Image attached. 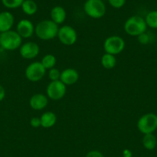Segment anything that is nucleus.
Returning a JSON list of instances; mask_svg holds the SVG:
<instances>
[{
  "label": "nucleus",
  "mask_w": 157,
  "mask_h": 157,
  "mask_svg": "<svg viewBox=\"0 0 157 157\" xmlns=\"http://www.w3.org/2000/svg\"><path fill=\"white\" fill-rule=\"evenodd\" d=\"M103 48L106 53L116 55L121 53L125 48V41L118 35H112L105 40Z\"/></svg>",
  "instance_id": "423d86ee"
},
{
  "label": "nucleus",
  "mask_w": 157,
  "mask_h": 157,
  "mask_svg": "<svg viewBox=\"0 0 157 157\" xmlns=\"http://www.w3.org/2000/svg\"><path fill=\"white\" fill-rule=\"evenodd\" d=\"M58 25L52 20H42L36 25L35 28V33L39 39L43 41L52 40L57 37L58 32Z\"/></svg>",
  "instance_id": "f257e3e1"
},
{
  "label": "nucleus",
  "mask_w": 157,
  "mask_h": 157,
  "mask_svg": "<svg viewBox=\"0 0 157 157\" xmlns=\"http://www.w3.org/2000/svg\"><path fill=\"white\" fill-rule=\"evenodd\" d=\"M16 32L22 38H29L32 37L35 32V27L29 20L22 19L17 24Z\"/></svg>",
  "instance_id": "9b49d317"
},
{
  "label": "nucleus",
  "mask_w": 157,
  "mask_h": 157,
  "mask_svg": "<svg viewBox=\"0 0 157 157\" xmlns=\"http://www.w3.org/2000/svg\"><path fill=\"white\" fill-rule=\"evenodd\" d=\"M101 64L104 68L112 69L116 64V58L115 55L104 54L101 58Z\"/></svg>",
  "instance_id": "a211bd4d"
},
{
  "label": "nucleus",
  "mask_w": 157,
  "mask_h": 157,
  "mask_svg": "<svg viewBox=\"0 0 157 157\" xmlns=\"http://www.w3.org/2000/svg\"><path fill=\"white\" fill-rule=\"evenodd\" d=\"M66 93V86L61 81H51L46 88L47 97L53 101H58L64 98Z\"/></svg>",
  "instance_id": "1a4fd4ad"
},
{
  "label": "nucleus",
  "mask_w": 157,
  "mask_h": 157,
  "mask_svg": "<svg viewBox=\"0 0 157 157\" xmlns=\"http://www.w3.org/2000/svg\"><path fill=\"white\" fill-rule=\"evenodd\" d=\"M14 16L9 12H0V32H3L10 31L14 25Z\"/></svg>",
  "instance_id": "4468645a"
},
{
  "label": "nucleus",
  "mask_w": 157,
  "mask_h": 157,
  "mask_svg": "<svg viewBox=\"0 0 157 157\" xmlns=\"http://www.w3.org/2000/svg\"><path fill=\"white\" fill-rule=\"evenodd\" d=\"M138 41L142 44H147L149 42V36L148 34L145 33L141 34L138 36Z\"/></svg>",
  "instance_id": "393cba45"
},
{
  "label": "nucleus",
  "mask_w": 157,
  "mask_h": 157,
  "mask_svg": "<svg viewBox=\"0 0 157 157\" xmlns=\"http://www.w3.org/2000/svg\"><path fill=\"white\" fill-rule=\"evenodd\" d=\"M146 22L147 26L152 29H157V11H151L146 15Z\"/></svg>",
  "instance_id": "412c9836"
},
{
  "label": "nucleus",
  "mask_w": 157,
  "mask_h": 157,
  "mask_svg": "<svg viewBox=\"0 0 157 157\" xmlns=\"http://www.w3.org/2000/svg\"><path fill=\"white\" fill-rule=\"evenodd\" d=\"M21 7L23 12L28 15H33L38 10V6L33 0H24Z\"/></svg>",
  "instance_id": "f3484780"
},
{
  "label": "nucleus",
  "mask_w": 157,
  "mask_h": 157,
  "mask_svg": "<svg viewBox=\"0 0 157 157\" xmlns=\"http://www.w3.org/2000/svg\"><path fill=\"white\" fill-rule=\"evenodd\" d=\"M143 147H144L146 150H153V149H155V147H156V137H155L152 133L145 134L143 138Z\"/></svg>",
  "instance_id": "6ab92c4d"
},
{
  "label": "nucleus",
  "mask_w": 157,
  "mask_h": 157,
  "mask_svg": "<svg viewBox=\"0 0 157 157\" xmlns=\"http://www.w3.org/2000/svg\"><path fill=\"white\" fill-rule=\"evenodd\" d=\"M22 38L16 31L10 30L0 35V47L6 51H15L22 45Z\"/></svg>",
  "instance_id": "7ed1b4c3"
},
{
  "label": "nucleus",
  "mask_w": 157,
  "mask_h": 157,
  "mask_svg": "<svg viewBox=\"0 0 157 157\" xmlns=\"http://www.w3.org/2000/svg\"><path fill=\"white\" fill-rule=\"evenodd\" d=\"M31 108L35 110H42L48 105V97L42 94H35L29 100Z\"/></svg>",
  "instance_id": "ddd939ff"
},
{
  "label": "nucleus",
  "mask_w": 157,
  "mask_h": 157,
  "mask_svg": "<svg viewBox=\"0 0 157 157\" xmlns=\"http://www.w3.org/2000/svg\"><path fill=\"white\" fill-rule=\"evenodd\" d=\"M57 37L62 44L69 46L76 42L78 36L74 28L70 25H63L58 29Z\"/></svg>",
  "instance_id": "6e6552de"
},
{
  "label": "nucleus",
  "mask_w": 157,
  "mask_h": 157,
  "mask_svg": "<svg viewBox=\"0 0 157 157\" xmlns=\"http://www.w3.org/2000/svg\"><path fill=\"white\" fill-rule=\"evenodd\" d=\"M5 97H6V90L4 87L0 84V102L4 100Z\"/></svg>",
  "instance_id": "cd10ccee"
},
{
  "label": "nucleus",
  "mask_w": 157,
  "mask_h": 157,
  "mask_svg": "<svg viewBox=\"0 0 157 157\" xmlns=\"http://www.w3.org/2000/svg\"><path fill=\"white\" fill-rule=\"evenodd\" d=\"M41 63L46 70H50L55 67V64H56V58L52 54H48L43 57Z\"/></svg>",
  "instance_id": "aec40b11"
},
{
  "label": "nucleus",
  "mask_w": 157,
  "mask_h": 157,
  "mask_svg": "<svg viewBox=\"0 0 157 157\" xmlns=\"http://www.w3.org/2000/svg\"><path fill=\"white\" fill-rule=\"evenodd\" d=\"M79 78L78 72L75 69L66 68L61 72L60 81L66 86L72 85L78 81Z\"/></svg>",
  "instance_id": "f8f14e48"
},
{
  "label": "nucleus",
  "mask_w": 157,
  "mask_h": 157,
  "mask_svg": "<svg viewBox=\"0 0 157 157\" xmlns=\"http://www.w3.org/2000/svg\"><path fill=\"white\" fill-rule=\"evenodd\" d=\"M86 157H104L103 153L98 150H92L86 154Z\"/></svg>",
  "instance_id": "bb28decb"
},
{
  "label": "nucleus",
  "mask_w": 157,
  "mask_h": 157,
  "mask_svg": "<svg viewBox=\"0 0 157 157\" xmlns=\"http://www.w3.org/2000/svg\"><path fill=\"white\" fill-rule=\"evenodd\" d=\"M24 0H2L3 6L8 9H16L20 7Z\"/></svg>",
  "instance_id": "4be33fe9"
},
{
  "label": "nucleus",
  "mask_w": 157,
  "mask_h": 157,
  "mask_svg": "<svg viewBox=\"0 0 157 157\" xmlns=\"http://www.w3.org/2000/svg\"><path fill=\"white\" fill-rule=\"evenodd\" d=\"M19 53L25 59H33L39 53V46L33 41H27L22 44L19 48Z\"/></svg>",
  "instance_id": "9d476101"
},
{
  "label": "nucleus",
  "mask_w": 157,
  "mask_h": 157,
  "mask_svg": "<svg viewBox=\"0 0 157 157\" xmlns=\"http://www.w3.org/2000/svg\"><path fill=\"white\" fill-rule=\"evenodd\" d=\"M30 125L33 128H38L41 126V121L38 117H32L30 121Z\"/></svg>",
  "instance_id": "a878e982"
},
{
  "label": "nucleus",
  "mask_w": 157,
  "mask_h": 157,
  "mask_svg": "<svg viewBox=\"0 0 157 157\" xmlns=\"http://www.w3.org/2000/svg\"><path fill=\"white\" fill-rule=\"evenodd\" d=\"M83 9L88 16L95 19L101 18L106 12V5L102 0H86Z\"/></svg>",
  "instance_id": "20e7f679"
},
{
  "label": "nucleus",
  "mask_w": 157,
  "mask_h": 157,
  "mask_svg": "<svg viewBox=\"0 0 157 157\" xmlns=\"http://www.w3.org/2000/svg\"><path fill=\"white\" fill-rule=\"evenodd\" d=\"M56 115L51 111L45 112L40 117L41 121V126L44 128H51L53 127L56 123Z\"/></svg>",
  "instance_id": "dca6fc26"
},
{
  "label": "nucleus",
  "mask_w": 157,
  "mask_h": 157,
  "mask_svg": "<svg viewBox=\"0 0 157 157\" xmlns=\"http://www.w3.org/2000/svg\"><path fill=\"white\" fill-rule=\"evenodd\" d=\"M147 29L146 20L139 15L129 17L124 24V30L131 36H137L145 33Z\"/></svg>",
  "instance_id": "f03ea898"
},
{
  "label": "nucleus",
  "mask_w": 157,
  "mask_h": 157,
  "mask_svg": "<svg viewBox=\"0 0 157 157\" xmlns=\"http://www.w3.org/2000/svg\"><path fill=\"white\" fill-rule=\"evenodd\" d=\"M60 75H61V72L58 68H53L50 69L49 71V78L51 80V81H59L60 80Z\"/></svg>",
  "instance_id": "5701e85b"
},
{
  "label": "nucleus",
  "mask_w": 157,
  "mask_h": 157,
  "mask_svg": "<svg viewBox=\"0 0 157 157\" xmlns=\"http://www.w3.org/2000/svg\"><path fill=\"white\" fill-rule=\"evenodd\" d=\"M123 157H132V153L131 150L126 149L123 151Z\"/></svg>",
  "instance_id": "c85d7f7f"
},
{
  "label": "nucleus",
  "mask_w": 157,
  "mask_h": 157,
  "mask_svg": "<svg viewBox=\"0 0 157 157\" xmlns=\"http://www.w3.org/2000/svg\"><path fill=\"white\" fill-rule=\"evenodd\" d=\"M46 69L43 67L41 61H35L27 66L25 71L26 78L32 82H37L43 78Z\"/></svg>",
  "instance_id": "0eeeda50"
},
{
  "label": "nucleus",
  "mask_w": 157,
  "mask_h": 157,
  "mask_svg": "<svg viewBox=\"0 0 157 157\" xmlns=\"http://www.w3.org/2000/svg\"><path fill=\"white\" fill-rule=\"evenodd\" d=\"M137 128L144 135L152 133L157 129V115L152 113L143 115L137 122Z\"/></svg>",
  "instance_id": "39448f33"
},
{
  "label": "nucleus",
  "mask_w": 157,
  "mask_h": 157,
  "mask_svg": "<svg viewBox=\"0 0 157 157\" xmlns=\"http://www.w3.org/2000/svg\"><path fill=\"white\" fill-rule=\"evenodd\" d=\"M108 1L112 7L115 9H120L124 6L126 0H108Z\"/></svg>",
  "instance_id": "b1692460"
},
{
  "label": "nucleus",
  "mask_w": 157,
  "mask_h": 157,
  "mask_svg": "<svg viewBox=\"0 0 157 157\" xmlns=\"http://www.w3.org/2000/svg\"><path fill=\"white\" fill-rule=\"evenodd\" d=\"M51 20L57 25L62 24L66 18V12L63 7L56 6L52 9L50 12Z\"/></svg>",
  "instance_id": "2eb2a0df"
}]
</instances>
